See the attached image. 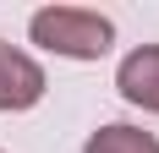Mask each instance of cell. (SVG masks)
Returning a JSON list of instances; mask_svg holds the SVG:
<instances>
[{
  "label": "cell",
  "mask_w": 159,
  "mask_h": 153,
  "mask_svg": "<svg viewBox=\"0 0 159 153\" xmlns=\"http://www.w3.org/2000/svg\"><path fill=\"white\" fill-rule=\"evenodd\" d=\"M28 33H33V44L55 49L66 60H99L115 38V22L99 11H82V6H44V11H33Z\"/></svg>",
  "instance_id": "cell-1"
},
{
  "label": "cell",
  "mask_w": 159,
  "mask_h": 153,
  "mask_svg": "<svg viewBox=\"0 0 159 153\" xmlns=\"http://www.w3.org/2000/svg\"><path fill=\"white\" fill-rule=\"evenodd\" d=\"M39 98H44V71H39V60L0 38V109H33Z\"/></svg>",
  "instance_id": "cell-2"
},
{
  "label": "cell",
  "mask_w": 159,
  "mask_h": 153,
  "mask_svg": "<svg viewBox=\"0 0 159 153\" xmlns=\"http://www.w3.org/2000/svg\"><path fill=\"white\" fill-rule=\"evenodd\" d=\"M115 88H121V98H126V104L159 109V44L132 49L126 60H121V71H115Z\"/></svg>",
  "instance_id": "cell-3"
},
{
  "label": "cell",
  "mask_w": 159,
  "mask_h": 153,
  "mask_svg": "<svg viewBox=\"0 0 159 153\" xmlns=\"http://www.w3.org/2000/svg\"><path fill=\"white\" fill-rule=\"evenodd\" d=\"M82 153H159V137L143 126H99Z\"/></svg>",
  "instance_id": "cell-4"
}]
</instances>
